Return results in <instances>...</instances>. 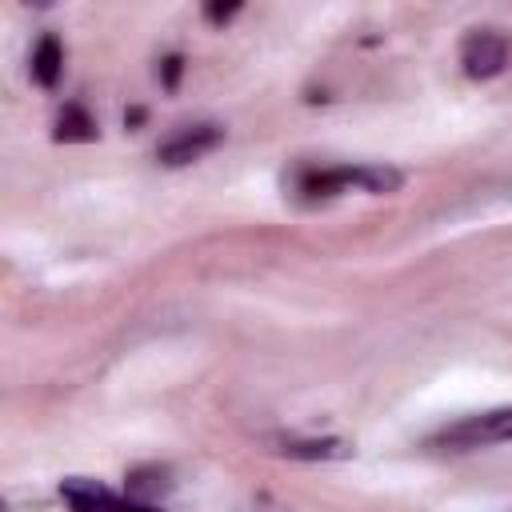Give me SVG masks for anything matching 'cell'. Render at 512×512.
Here are the masks:
<instances>
[{"label":"cell","instance_id":"cell-1","mask_svg":"<svg viewBox=\"0 0 512 512\" xmlns=\"http://www.w3.org/2000/svg\"><path fill=\"white\" fill-rule=\"evenodd\" d=\"M512 440V404L508 408H492V412H476L464 416L448 428H440L428 448L440 452H476V448H492V444H508Z\"/></svg>","mask_w":512,"mask_h":512},{"label":"cell","instance_id":"cell-2","mask_svg":"<svg viewBox=\"0 0 512 512\" xmlns=\"http://www.w3.org/2000/svg\"><path fill=\"white\" fill-rule=\"evenodd\" d=\"M400 180H404V176H400L396 168H384V164H356V168L304 172V176H300V192H308V196H332V192L360 188V192L384 196V192H396Z\"/></svg>","mask_w":512,"mask_h":512},{"label":"cell","instance_id":"cell-3","mask_svg":"<svg viewBox=\"0 0 512 512\" xmlns=\"http://www.w3.org/2000/svg\"><path fill=\"white\" fill-rule=\"evenodd\" d=\"M60 500L68 504V512H160L156 504L132 500V496H116L112 488H104L100 480L88 476H72L60 484Z\"/></svg>","mask_w":512,"mask_h":512},{"label":"cell","instance_id":"cell-4","mask_svg":"<svg viewBox=\"0 0 512 512\" xmlns=\"http://www.w3.org/2000/svg\"><path fill=\"white\" fill-rule=\"evenodd\" d=\"M220 140H224V128H220V124H188V128L172 132V136L156 148V160L168 164V168H180V164H192V160H200L204 152H212Z\"/></svg>","mask_w":512,"mask_h":512},{"label":"cell","instance_id":"cell-5","mask_svg":"<svg viewBox=\"0 0 512 512\" xmlns=\"http://www.w3.org/2000/svg\"><path fill=\"white\" fill-rule=\"evenodd\" d=\"M460 64H464V72L472 80H488V76L504 72V64H508L504 36H496V32H468L464 44H460Z\"/></svg>","mask_w":512,"mask_h":512},{"label":"cell","instance_id":"cell-6","mask_svg":"<svg viewBox=\"0 0 512 512\" xmlns=\"http://www.w3.org/2000/svg\"><path fill=\"white\" fill-rule=\"evenodd\" d=\"M60 72H64V48H60V40L56 36H40V44L32 48V80L40 88H56Z\"/></svg>","mask_w":512,"mask_h":512},{"label":"cell","instance_id":"cell-7","mask_svg":"<svg viewBox=\"0 0 512 512\" xmlns=\"http://www.w3.org/2000/svg\"><path fill=\"white\" fill-rule=\"evenodd\" d=\"M276 452L280 456H292V460H340L352 448L344 440H280Z\"/></svg>","mask_w":512,"mask_h":512},{"label":"cell","instance_id":"cell-8","mask_svg":"<svg viewBox=\"0 0 512 512\" xmlns=\"http://www.w3.org/2000/svg\"><path fill=\"white\" fill-rule=\"evenodd\" d=\"M56 140H96V120H92L80 104H68V108L60 112Z\"/></svg>","mask_w":512,"mask_h":512},{"label":"cell","instance_id":"cell-9","mask_svg":"<svg viewBox=\"0 0 512 512\" xmlns=\"http://www.w3.org/2000/svg\"><path fill=\"white\" fill-rule=\"evenodd\" d=\"M236 12H240V4H208V8H204V20H212V24H228Z\"/></svg>","mask_w":512,"mask_h":512},{"label":"cell","instance_id":"cell-10","mask_svg":"<svg viewBox=\"0 0 512 512\" xmlns=\"http://www.w3.org/2000/svg\"><path fill=\"white\" fill-rule=\"evenodd\" d=\"M180 68H184V60H180V56H168V60H164V88H176Z\"/></svg>","mask_w":512,"mask_h":512}]
</instances>
